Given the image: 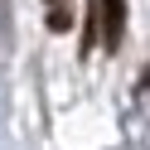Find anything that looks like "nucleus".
Instances as JSON below:
<instances>
[{"label": "nucleus", "mask_w": 150, "mask_h": 150, "mask_svg": "<svg viewBox=\"0 0 150 150\" xmlns=\"http://www.w3.org/2000/svg\"><path fill=\"white\" fill-rule=\"evenodd\" d=\"M68 24H73V10H63V5H53V10H49V29H53V34H63Z\"/></svg>", "instance_id": "nucleus-2"}, {"label": "nucleus", "mask_w": 150, "mask_h": 150, "mask_svg": "<svg viewBox=\"0 0 150 150\" xmlns=\"http://www.w3.org/2000/svg\"><path fill=\"white\" fill-rule=\"evenodd\" d=\"M97 15H102V44H107V49H116L121 34H126V0H102Z\"/></svg>", "instance_id": "nucleus-1"}, {"label": "nucleus", "mask_w": 150, "mask_h": 150, "mask_svg": "<svg viewBox=\"0 0 150 150\" xmlns=\"http://www.w3.org/2000/svg\"><path fill=\"white\" fill-rule=\"evenodd\" d=\"M49 5H58V0H49Z\"/></svg>", "instance_id": "nucleus-3"}]
</instances>
